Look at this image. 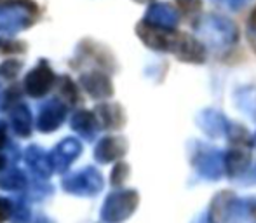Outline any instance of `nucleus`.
<instances>
[{
  "label": "nucleus",
  "mask_w": 256,
  "mask_h": 223,
  "mask_svg": "<svg viewBox=\"0 0 256 223\" xmlns=\"http://www.w3.org/2000/svg\"><path fill=\"white\" fill-rule=\"evenodd\" d=\"M136 34L154 51L171 52L186 63H202L206 60V48L199 38L178 32L176 28H160L142 21L136 26Z\"/></svg>",
  "instance_id": "nucleus-1"
},
{
  "label": "nucleus",
  "mask_w": 256,
  "mask_h": 223,
  "mask_svg": "<svg viewBox=\"0 0 256 223\" xmlns=\"http://www.w3.org/2000/svg\"><path fill=\"white\" fill-rule=\"evenodd\" d=\"M197 34L200 35V42L212 51H226L239 40V32L236 24L220 14H208L197 24Z\"/></svg>",
  "instance_id": "nucleus-2"
},
{
  "label": "nucleus",
  "mask_w": 256,
  "mask_h": 223,
  "mask_svg": "<svg viewBox=\"0 0 256 223\" xmlns=\"http://www.w3.org/2000/svg\"><path fill=\"white\" fill-rule=\"evenodd\" d=\"M38 7L32 0H0V35H14L35 23Z\"/></svg>",
  "instance_id": "nucleus-3"
},
{
  "label": "nucleus",
  "mask_w": 256,
  "mask_h": 223,
  "mask_svg": "<svg viewBox=\"0 0 256 223\" xmlns=\"http://www.w3.org/2000/svg\"><path fill=\"white\" fill-rule=\"evenodd\" d=\"M103 186L102 174L94 168H86L63 180V188L77 196H92Z\"/></svg>",
  "instance_id": "nucleus-4"
},
{
  "label": "nucleus",
  "mask_w": 256,
  "mask_h": 223,
  "mask_svg": "<svg viewBox=\"0 0 256 223\" xmlns=\"http://www.w3.org/2000/svg\"><path fill=\"white\" fill-rule=\"evenodd\" d=\"M52 84H54V74L46 60H42L35 68H32L26 74L24 82H23L24 92L34 96V98H42V96H46L51 91Z\"/></svg>",
  "instance_id": "nucleus-5"
},
{
  "label": "nucleus",
  "mask_w": 256,
  "mask_h": 223,
  "mask_svg": "<svg viewBox=\"0 0 256 223\" xmlns=\"http://www.w3.org/2000/svg\"><path fill=\"white\" fill-rule=\"evenodd\" d=\"M82 145L78 140L75 138H64L61 143H58L56 148L49 154V160H51L52 171L56 172H64L70 164L80 156Z\"/></svg>",
  "instance_id": "nucleus-6"
},
{
  "label": "nucleus",
  "mask_w": 256,
  "mask_h": 223,
  "mask_svg": "<svg viewBox=\"0 0 256 223\" xmlns=\"http://www.w3.org/2000/svg\"><path fill=\"white\" fill-rule=\"evenodd\" d=\"M136 204V196L132 192H124V194H114L106 199L103 208V220L115 223L120 222L128 216L129 213L132 211Z\"/></svg>",
  "instance_id": "nucleus-7"
},
{
  "label": "nucleus",
  "mask_w": 256,
  "mask_h": 223,
  "mask_svg": "<svg viewBox=\"0 0 256 223\" xmlns=\"http://www.w3.org/2000/svg\"><path fill=\"white\" fill-rule=\"evenodd\" d=\"M66 117V106L60 100H49L38 110L37 128L42 132H52L63 124Z\"/></svg>",
  "instance_id": "nucleus-8"
},
{
  "label": "nucleus",
  "mask_w": 256,
  "mask_h": 223,
  "mask_svg": "<svg viewBox=\"0 0 256 223\" xmlns=\"http://www.w3.org/2000/svg\"><path fill=\"white\" fill-rule=\"evenodd\" d=\"M80 86L86 89V92H88L89 96H92V98H96V100L108 98V96H112V92H114L108 75H104L103 72H98V70L82 74Z\"/></svg>",
  "instance_id": "nucleus-9"
},
{
  "label": "nucleus",
  "mask_w": 256,
  "mask_h": 223,
  "mask_svg": "<svg viewBox=\"0 0 256 223\" xmlns=\"http://www.w3.org/2000/svg\"><path fill=\"white\" fill-rule=\"evenodd\" d=\"M143 21L154 24V26H160V28H176V24H178V21H180V16L169 4L157 2L148 7L146 16Z\"/></svg>",
  "instance_id": "nucleus-10"
},
{
  "label": "nucleus",
  "mask_w": 256,
  "mask_h": 223,
  "mask_svg": "<svg viewBox=\"0 0 256 223\" xmlns=\"http://www.w3.org/2000/svg\"><path fill=\"white\" fill-rule=\"evenodd\" d=\"M24 160H26L28 168L38 176V178H48L52 172L51 160H49V154L44 148L37 145H32L24 150Z\"/></svg>",
  "instance_id": "nucleus-11"
},
{
  "label": "nucleus",
  "mask_w": 256,
  "mask_h": 223,
  "mask_svg": "<svg viewBox=\"0 0 256 223\" xmlns=\"http://www.w3.org/2000/svg\"><path fill=\"white\" fill-rule=\"evenodd\" d=\"M70 124H72V129H74L75 132H78L84 140H89V142H91V140H94L96 132H98L100 122L92 112L80 110L72 117Z\"/></svg>",
  "instance_id": "nucleus-12"
},
{
  "label": "nucleus",
  "mask_w": 256,
  "mask_h": 223,
  "mask_svg": "<svg viewBox=\"0 0 256 223\" xmlns=\"http://www.w3.org/2000/svg\"><path fill=\"white\" fill-rule=\"evenodd\" d=\"M126 142L122 138H103L94 148V159L98 162H112L124 156Z\"/></svg>",
  "instance_id": "nucleus-13"
},
{
  "label": "nucleus",
  "mask_w": 256,
  "mask_h": 223,
  "mask_svg": "<svg viewBox=\"0 0 256 223\" xmlns=\"http://www.w3.org/2000/svg\"><path fill=\"white\" fill-rule=\"evenodd\" d=\"M10 128L18 136H30L32 132V114L24 103H16L10 108Z\"/></svg>",
  "instance_id": "nucleus-14"
},
{
  "label": "nucleus",
  "mask_w": 256,
  "mask_h": 223,
  "mask_svg": "<svg viewBox=\"0 0 256 223\" xmlns=\"http://www.w3.org/2000/svg\"><path fill=\"white\" fill-rule=\"evenodd\" d=\"M94 115L100 124H102V128L106 129L120 128L122 122H124V115H122L120 106L114 105V103H104V105L96 106Z\"/></svg>",
  "instance_id": "nucleus-15"
},
{
  "label": "nucleus",
  "mask_w": 256,
  "mask_h": 223,
  "mask_svg": "<svg viewBox=\"0 0 256 223\" xmlns=\"http://www.w3.org/2000/svg\"><path fill=\"white\" fill-rule=\"evenodd\" d=\"M26 176L20 169H9L0 178V186L6 190H23L26 186Z\"/></svg>",
  "instance_id": "nucleus-16"
},
{
  "label": "nucleus",
  "mask_w": 256,
  "mask_h": 223,
  "mask_svg": "<svg viewBox=\"0 0 256 223\" xmlns=\"http://www.w3.org/2000/svg\"><path fill=\"white\" fill-rule=\"evenodd\" d=\"M60 82H61V86H60L61 96H63V98L66 100L70 105H75V103L78 102V92H77V88H75V84L68 77H61Z\"/></svg>",
  "instance_id": "nucleus-17"
},
{
  "label": "nucleus",
  "mask_w": 256,
  "mask_h": 223,
  "mask_svg": "<svg viewBox=\"0 0 256 223\" xmlns=\"http://www.w3.org/2000/svg\"><path fill=\"white\" fill-rule=\"evenodd\" d=\"M30 220H32V211L28 208V204L23 202V200L14 204L10 223H30Z\"/></svg>",
  "instance_id": "nucleus-18"
},
{
  "label": "nucleus",
  "mask_w": 256,
  "mask_h": 223,
  "mask_svg": "<svg viewBox=\"0 0 256 223\" xmlns=\"http://www.w3.org/2000/svg\"><path fill=\"white\" fill-rule=\"evenodd\" d=\"M20 70H21V63H20V61L7 60L6 63L0 64V77L10 80V78H14L18 74H20Z\"/></svg>",
  "instance_id": "nucleus-19"
},
{
  "label": "nucleus",
  "mask_w": 256,
  "mask_h": 223,
  "mask_svg": "<svg viewBox=\"0 0 256 223\" xmlns=\"http://www.w3.org/2000/svg\"><path fill=\"white\" fill-rule=\"evenodd\" d=\"M248 40L251 44V49L256 52V9L251 12L250 20H248Z\"/></svg>",
  "instance_id": "nucleus-20"
},
{
  "label": "nucleus",
  "mask_w": 256,
  "mask_h": 223,
  "mask_svg": "<svg viewBox=\"0 0 256 223\" xmlns=\"http://www.w3.org/2000/svg\"><path fill=\"white\" fill-rule=\"evenodd\" d=\"M176 2L182 7L183 12H186L188 16H192V14L200 10V0H176Z\"/></svg>",
  "instance_id": "nucleus-21"
},
{
  "label": "nucleus",
  "mask_w": 256,
  "mask_h": 223,
  "mask_svg": "<svg viewBox=\"0 0 256 223\" xmlns=\"http://www.w3.org/2000/svg\"><path fill=\"white\" fill-rule=\"evenodd\" d=\"M12 208H14V204H10L9 199L0 197V223L10 220V216H12Z\"/></svg>",
  "instance_id": "nucleus-22"
},
{
  "label": "nucleus",
  "mask_w": 256,
  "mask_h": 223,
  "mask_svg": "<svg viewBox=\"0 0 256 223\" xmlns=\"http://www.w3.org/2000/svg\"><path fill=\"white\" fill-rule=\"evenodd\" d=\"M24 51V48L18 42H12V40H0V52L4 54H14V52H21Z\"/></svg>",
  "instance_id": "nucleus-23"
},
{
  "label": "nucleus",
  "mask_w": 256,
  "mask_h": 223,
  "mask_svg": "<svg viewBox=\"0 0 256 223\" xmlns=\"http://www.w3.org/2000/svg\"><path fill=\"white\" fill-rule=\"evenodd\" d=\"M126 174H128V166H124V164H118V166L114 169V174H112V183H114V185H118V183L126 178Z\"/></svg>",
  "instance_id": "nucleus-24"
},
{
  "label": "nucleus",
  "mask_w": 256,
  "mask_h": 223,
  "mask_svg": "<svg viewBox=\"0 0 256 223\" xmlns=\"http://www.w3.org/2000/svg\"><path fill=\"white\" fill-rule=\"evenodd\" d=\"M214 2L216 4H222V6L228 7V9H232V10H237V9H240L244 4L250 2V0H214Z\"/></svg>",
  "instance_id": "nucleus-25"
},
{
  "label": "nucleus",
  "mask_w": 256,
  "mask_h": 223,
  "mask_svg": "<svg viewBox=\"0 0 256 223\" xmlns=\"http://www.w3.org/2000/svg\"><path fill=\"white\" fill-rule=\"evenodd\" d=\"M7 143V126L0 120V148Z\"/></svg>",
  "instance_id": "nucleus-26"
},
{
  "label": "nucleus",
  "mask_w": 256,
  "mask_h": 223,
  "mask_svg": "<svg viewBox=\"0 0 256 223\" xmlns=\"http://www.w3.org/2000/svg\"><path fill=\"white\" fill-rule=\"evenodd\" d=\"M4 168H6V157H4L2 154H0V171H2Z\"/></svg>",
  "instance_id": "nucleus-27"
},
{
  "label": "nucleus",
  "mask_w": 256,
  "mask_h": 223,
  "mask_svg": "<svg viewBox=\"0 0 256 223\" xmlns=\"http://www.w3.org/2000/svg\"><path fill=\"white\" fill-rule=\"evenodd\" d=\"M37 223H52V222L49 220V218H46V216H40V218L37 220Z\"/></svg>",
  "instance_id": "nucleus-28"
},
{
  "label": "nucleus",
  "mask_w": 256,
  "mask_h": 223,
  "mask_svg": "<svg viewBox=\"0 0 256 223\" xmlns=\"http://www.w3.org/2000/svg\"><path fill=\"white\" fill-rule=\"evenodd\" d=\"M136 2H140V4H146V2H154V0H136Z\"/></svg>",
  "instance_id": "nucleus-29"
},
{
  "label": "nucleus",
  "mask_w": 256,
  "mask_h": 223,
  "mask_svg": "<svg viewBox=\"0 0 256 223\" xmlns=\"http://www.w3.org/2000/svg\"><path fill=\"white\" fill-rule=\"evenodd\" d=\"M2 102H4V96H2V89H0V106H2Z\"/></svg>",
  "instance_id": "nucleus-30"
}]
</instances>
